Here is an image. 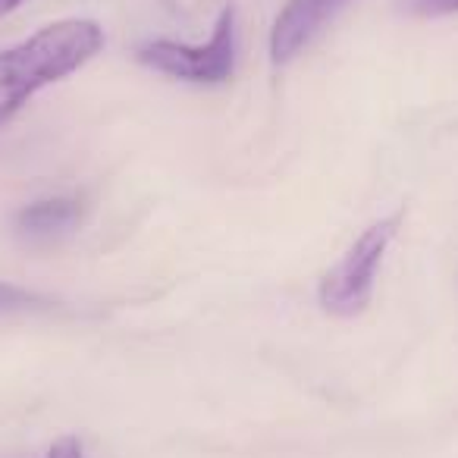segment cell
Returning a JSON list of instances; mask_svg holds the SVG:
<instances>
[{
  "label": "cell",
  "instance_id": "obj_1",
  "mask_svg": "<svg viewBox=\"0 0 458 458\" xmlns=\"http://www.w3.org/2000/svg\"><path fill=\"white\" fill-rule=\"evenodd\" d=\"M104 51V29L95 20H60L38 29L22 45L0 51V129L35 91L60 82Z\"/></svg>",
  "mask_w": 458,
  "mask_h": 458
},
{
  "label": "cell",
  "instance_id": "obj_2",
  "mask_svg": "<svg viewBox=\"0 0 458 458\" xmlns=\"http://www.w3.org/2000/svg\"><path fill=\"white\" fill-rule=\"evenodd\" d=\"M402 216H405V210H395V214L377 220L374 226H368L352 242V249L339 258L336 267L327 270L318 289L320 308L327 314H333V318H355V314H361L370 305L377 267L383 264V255H386L395 233H399Z\"/></svg>",
  "mask_w": 458,
  "mask_h": 458
},
{
  "label": "cell",
  "instance_id": "obj_3",
  "mask_svg": "<svg viewBox=\"0 0 458 458\" xmlns=\"http://www.w3.org/2000/svg\"><path fill=\"white\" fill-rule=\"evenodd\" d=\"M139 64L191 85L229 82V76L236 70V7L220 10L214 32L204 45H182V41L166 38L148 41L139 47Z\"/></svg>",
  "mask_w": 458,
  "mask_h": 458
},
{
  "label": "cell",
  "instance_id": "obj_4",
  "mask_svg": "<svg viewBox=\"0 0 458 458\" xmlns=\"http://www.w3.org/2000/svg\"><path fill=\"white\" fill-rule=\"evenodd\" d=\"M352 0H289L270 29V57L274 64L295 60Z\"/></svg>",
  "mask_w": 458,
  "mask_h": 458
},
{
  "label": "cell",
  "instance_id": "obj_5",
  "mask_svg": "<svg viewBox=\"0 0 458 458\" xmlns=\"http://www.w3.org/2000/svg\"><path fill=\"white\" fill-rule=\"evenodd\" d=\"M79 220H82V201L72 195H57L26 204L16 214L13 226L16 236L26 242H54V239L66 236Z\"/></svg>",
  "mask_w": 458,
  "mask_h": 458
},
{
  "label": "cell",
  "instance_id": "obj_6",
  "mask_svg": "<svg viewBox=\"0 0 458 458\" xmlns=\"http://www.w3.org/2000/svg\"><path fill=\"white\" fill-rule=\"evenodd\" d=\"M54 301L41 293L32 289L13 286V283H0V314H13V311H47Z\"/></svg>",
  "mask_w": 458,
  "mask_h": 458
},
{
  "label": "cell",
  "instance_id": "obj_7",
  "mask_svg": "<svg viewBox=\"0 0 458 458\" xmlns=\"http://www.w3.org/2000/svg\"><path fill=\"white\" fill-rule=\"evenodd\" d=\"M402 13L418 20H439V16L458 13V0H399Z\"/></svg>",
  "mask_w": 458,
  "mask_h": 458
},
{
  "label": "cell",
  "instance_id": "obj_8",
  "mask_svg": "<svg viewBox=\"0 0 458 458\" xmlns=\"http://www.w3.org/2000/svg\"><path fill=\"white\" fill-rule=\"evenodd\" d=\"M45 458H85L82 455V443H79L76 437H64V439H57L51 449H47Z\"/></svg>",
  "mask_w": 458,
  "mask_h": 458
},
{
  "label": "cell",
  "instance_id": "obj_9",
  "mask_svg": "<svg viewBox=\"0 0 458 458\" xmlns=\"http://www.w3.org/2000/svg\"><path fill=\"white\" fill-rule=\"evenodd\" d=\"M26 0H0V16H7V13H13V10H20Z\"/></svg>",
  "mask_w": 458,
  "mask_h": 458
}]
</instances>
